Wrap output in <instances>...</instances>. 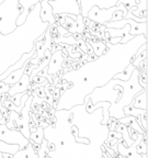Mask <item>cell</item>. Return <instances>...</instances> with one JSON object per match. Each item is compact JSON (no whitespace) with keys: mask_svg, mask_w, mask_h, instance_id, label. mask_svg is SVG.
Returning <instances> with one entry per match:
<instances>
[{"mask_svg":"<svg viewBox=\"0 0 148 158\" xmlns=\"http://www.w3.org/2000/svg\"><path fill=\"white\" fill-rule=\"evenodd\" d=\"M121 39L122 37H110V39L106 41L108 43H110V44H120V42H121Z\"/></svg>","mask_w":148,"mask_h":158,"instance_id":"83f0119b","label":"cell"},{"mask_svg":"<svg viewBox=\"0 0 148 158\" xmlns=\"http://www.w3.org/2000/svg\"><path fill=\"white\" fill-rule=\"evenodd\" d=\"M39 2V0H19V3L22 7V12L19 15V18L17 19V25L20 27V25L24 24V22L27 21V18L30 13V10L33 6H35L36 3Z\"/></svg>","mask_w":148,"mask_h":158,"instance_id":"4fadbf2b","label":"cell"},{"mask_svg":"<svg viewBox=\"0 0 148 158\" xmlns=\"http://www.w3.org/2000/svg\"><path fill=\"white\" fill-rule=\"evenodd\" d=\"M136 153L139 155H147V141L142 139L136 147Z\"/></svg>","mask_w":148,"mask_h":158,"instance_id":"44dd1931","label":"cell"},{"mask_svg":"<svg viewBox=\"0 0 148 158\" xmlns=\"http://www.w3.org/2000/svg\"><path fill=\"white\" fill-rule=\"evenodd\" d=\"M44 139V128L37 126L35 130L30 131V138L29 142L32 145H41Z\"/></svg>","mask_w":148,"mask_h":158,"instance_id":"e0dca14e","label":"cell"},{"mask_svg":"<svg viewBox=\"0 0 148 158\" xmlns=\"http://www.w3.org/2000/svg\"><path fill=\"white\" fill-rule=\"evenodd\" d=\"M134 69H135V67H134L133 65L130 63V64L126 66V68L124 69L123 72L114 75L112 79H115V80H121V81H127L128 79L131 78L132 74H133V72H134Z\"/></svg>","mask_w":148,"mask_h":158,"instance_id":"d6986e66","label":"cell"},{"mask_svg":"<svg viewBox=\"0 0 148 158\" xmlns=\"http://www.w3.org/2000/svg\"><path fill=\"white\" fill-rule=\"evenodd\" d=\"M32 101H33V96H30L27 98V102H25L24 106L20 112V123L18 125V130L20 133L22 134L27 139L30 138V116H31V108H32Z\"/></svg>","mask_w":148,"mask_h":158,"instance_id":"ba28073f","label":"cell"},{"mask_svg":"<svg viewBox=\"0 0 148 158\" xmlns=\"http://www.w3.org/2000/svg\"><path fill=\"white\" fill-rule=\"evenodd\" d=\"M124 17H125V15H124L123 11H121V10H117V11H115V12L113 13V15H112V19H111V21H110V22L120 21V20H122Z\"/></svg>","mask_w":148,"mask_h":158,"instance_id":"484cf974","label":"cell"},{"mask_svg":"<svg viewBox=\"0 0 148 158\" xmlns=\"http://www.w3.org/2000/svg\"><path fill=\"white\" fill-rule=\"evenodd\" d=\"M118 3H123L127 11H131V10L133 9L134 7H136V5H137V3H136V0H120L117 2V5Z\"/></svg>","mask_w":148,"mask_h":158,"instance_id":"603a6c76","label":"cell"},{"mask_svg":"<svg viewBox=\"0 0 148 158\" xmlns=\"http://www.w3.org/2000/svg\"><path fill=\"white\" fill-rule=\"evenodd\" d=\"M145 43V35H137L126 44L113 45L106 42L108 51L94 62H87L78 68L64 73L60 79L63 82H70L72 88L59 97L57 110H68L72 104H84V97L96 88L105 86L114 75L123 72L137 49Z\"/></svg>","mask_w":148,"mask_h":158,"instance_id":"6da1fadb","label":"cell"},{"mask_svg":"<svg viewBox=\"0 0 148 158\" xmlns=\"http://www.w3.org/2000/svg\"><path fill=\"white\" fill-rule=\"evenodd\" d=\"M87 43L91 45L92 49H93V54L96 55L97 57L102 56V55L108 51L106 43L104 42V41H90V40H88Z\"/></svg>","mask_w":148,"mask_h":158,"instance_id":"ac0fdd59","label":"cell"},{"mask_svg":"<svg viewBox=\"0 0 148 158\" xmlns=\"http://www.w3.org/2000/svg\"><path fill=\"white\" fill-rule=\"evenodd\" d=\"M41 3V11H39V18L42 22H46L49 25H53L56 23L55 17L53 15L52 7L48 5V0H39Z\"/></svg>","mask_w":148,"mask_h":158,"instance_id":"8fae6325","label":"cell"},{"mask_svg":"<svg viewBox=\"0 0 148 158\" xmlns=\"http://www.w3.org/2000/svg\"><path fill=\"white\" fill-rule=\"evenodd\" d=\"M2 118V114H1V112H0V120Z\"/></svg>","mask_w":148,"mask_h":158,"instance_id":"4dcf8cb0","label":"cell"},{"mask_svg":"<svg viewBox=\"0 0 148 158\" xmlns=\"http://www.w3.org/2000/svg\"><path fill=\"white\" fill-rule=\"evenodd\" d=\"M0 141L11 145H19L20 151L24 149L29 144V139L20 133L19 130H9L6 124H0Z\"/></svg>","mask_w":148,"mask_h":158,"instance_id":"52a82bcc","label":"cell"},{"mask_svg":"<svg viewBox=\"0 0 148 158\" xmlns=\"http://www.w3.org/2000/svg\"><path fill=\"white\" fill-rule=\"evenodd\" d=\"M3 1H5V0H0V5H1V3H2Z\"/></svg>","mask_w":148,"mask_h":158,"instance_id":"1f68e13d","label":"cell"},{"mask_svg":"<svg viewBox=\"0 0 148 158\" xmlns=\"http://www.w3.org/2000/svg\"><path fill=\"white\" fill-rule=\"evenodd\" d=\"M84 27H87V25H89L91 23V21H90L88 18H84Z\"/></svg>","mask_w":148,"mask_h":158,"instance_id":"f546056e","label":"cell"},{"mask_svg":"<svg viewBox=\"0 0 148 158\" xmlns=\"http://www.w3.org/2000/svg\"><path fill=\"white\" fill-rule=\"evenodd\" d=\"M121 10L123 11L124 15H127V10H126L125 6L123 3H118L115 7L109 8V9H99L98 7H93L87 15L88 18L91 22H94L96 24L99 25H105L108 22H110L112 19V15L115 11ZM124 19V18H123Z\"/></svg>","mask_w":148,"mask_h":158,"instance_id":"5b68a950","label":"cell"},{"mask_svg":"<svg viewBox=\"0 0 148 158\" xmlns=\"http://www.w3.org/2000/svg\"><path fill=\"white\" fill-rule=\"evenodd\" d=\"M133 106L141 110H147V88H145L142 92L134 97Z\"/></svg>","mask_w":148,"mask_h":158,"instance_id":"9a60e30c","label":"cell"},{"mask_svg":"<svg viewBox=\"0 0 148 158\" xmlns=\"http://www.w3.org/2000/svg\"><path fill=\"white\" fill-rule=\"evenodd\" d=\"M138 72H139L138 68L134 69L131 78L128 79L127 81L117 80V85L123 87V94L115 103L111 104L109 108V115L111 118H114L116 120L124 118L125 115L123 113V108L133 103L134 97L144 90V88H142L138 84Z\"/></svg>","mask_w":148,"mask_h":158,"instance_id":"3957f363","label":"cell"},{"mask_svg":"<svg viewBox=\"0 0 148 158\" xmlns=\"http://www.w3.org/2000/svg\"><path fill=\"white\" fill-rule=\"evenodd\" d=\"M29 62V60H27ZM25 63L24 65L22 66V68L18 69V70H14V72L10 73L9 76L7 77L6 79H3L2 81L5 82L6 85H9V86H13V85H15L18 81H19L20 79H21V77H22V75L25 73V70H27V64L29 63Z\"/></svg>","mask_w":148,"mask_h":158,"instance_id":"5bb4252c","label":"cell"},{"mask_svg":"<svg viewBox=\"0 0 148 158\" xmlns=\"http://www.w3.org/2000/svg\"><path fill=\"white\" fill-rule=\"evenodd\" d=\"M30 84H31V81H30V76L27 74H23L19 81L15 85H13V86H11V88H10L9 91H8V94H9L10 97H12L17 94L27 92L30 88Z\"/></svg>","mask_w":148,"mask_h":158,"instance_id":"7c38bea8","label":"cell"},{"mask_svg":"<svg viewBox=\"0 0 148 158\" xmlns=\"http://www.w3.org/2000/svg\"><path fill=\"white\" fill-rule=\"evenodd\" d=\"M10 88H11V86H9V85H6L3 81H0V94H7V92L9 91Z\"/></svg>","mask_w":148,"mask_h":158,"instance_id":"4316f807","label":"cell"},{"mask_svg":"<svg viewBox=\"0 0 148 158\" xmlns=\"http://www.w3.org/2000/svg\"><path fill=\"white\" fill-rule=\"evenodd\" d=\"M139 120H141V123H139V126L143 128V131L147 133V112H145L144 114H142L139 116Z\"/></svg>","mask_w":148,"mask_h":158,"instance_id":"cb8c5ba5","label":"cell"},{"mask_svg":"<svg viewBox=\"0 0 148 158\" xmlns=\"http://www.w3.org/2000/svg\"><path fill=\"white\" fill-rule=\"evenodd\" d=\"M22 12L19 0H5L0 5V33L8 35L18 27L17 19Z\"/></svg>","mask_w":148,"mask_h":158,"instance_id":"277c9868","label":"cell"},{"mask_svg":"<svg viewBox=\"0 0 148 158\" xmlns=\"http://www.w3.org/2000/svg\"><path fill=\"white\" fill-rule=\"evenodd\" d=\"M120 0H80L79 6L82 18H87V15L93 7H98L99 9H109L115 7Z\"/></svg>","mask_w":148,"mask_h":158,"instance_id":"9c48e42d","label":"cell"},{"mask_svg":"<svg viewBox=\"0 0 148 158\" xmlns=\"http://www.w3.org/2000/svg\"><path fill=\"white\" fill-rule=\"evenodd\" d=\"M41 3H36L30 10L24 24L20 25L8 35L0 33V76L9 67L13 66L23 54L34 48V43L49 27L39 18Z\"/></svg>","mask_w":148,"mask_h":158,"instance_id":"7a4b0ae2","label":"cell"},{"mask_svg":"<svg viewBox=\"0 0 148 158\" xmlns=\"http://www.w3.org/2000/svg\"><path fill=\"white\" fill-rule=\"evenodd\" d=\"M48 5L52 7L53 15H79L81 10L77 0H48Z\"/></svg>","mask_w":148,"mask_h":158,"instance_id":"8992f818","label":"cell"},{"mask_svg":"<svg viewBox=\"0 0 148 158\" xmlns=\"http://www.w3.org/2000/svg\"><path fill=\"white\" fill-rule=\"evenodd\" d=\"M97 58H98V57H97L94 54H90V57H89V55H88V59H87V62H94Z\"/></svg>","mask_w":148,"mask_h":158,"instance_id":"f1b7e54d","label":"cell"},{"mask_svg":"<svg viewBox=\"0 0 148 158\" xmlns=\"http://www.w3.org/2000/svg\"><path fill=\"white\" fill-rule=\"evenodd\" d=\"M116 124H117V120H116V118H111V116H110V118H109L108 123H106V126H108V130H109V131H110V132L115 131Z\"/></svg>","mask_w":148,"mask_h":158,"instance_id":"d4e9b609","label":"cell"},{"mask_svg":"<svg viewBox=\"0 0 148 158\" xmlns=\"http://www.w3.org/2000/svg\"><path fill=\"white\" fill-rule=\"evenodd\" d=\"M65 59L66 58H65L64 54H63V49L52 53V57H51V60H49L48 66H47V74L49 76L55 77L58 73L62 72L63 64H64Z\"/></svg>","mask_w":148,"mask_h":158,"instance_id":"30bf717a","label":"cell"},{"mask_svg":"<svg viewBox=\"0 0 148 158\" xmlns=\"http://www.w3.org/2000/svg\"><path fill=\"white\" fill-rule=\"evenodd\" d=\"M145 112H147V110H141V109H136L133 106V104H130V106H126L123 108V113L125 116H134V118H137V116L142 115Z\"/></svg>","mask_w":148,"mask_h":158,"instance_id":"ffe728a7","label":"cell"},{"mask_svg":"<svg viewBox=\"0 0 148 158\" xmlns=\"http://www.w3.org/2000/svg\"><path fill=\"white\" fill-rule=\"evenodd\" d=\"M0 158H3L1 156V153H0ZM13 158H39V156H37V153H35L32 144L29 142L27 147L24 149H21V151L17 152L13 155Z\"/></svg>","mask_w":148,"mask_h":158,"instance_id":"2e32d148","label":"cell"},{"mask_svg":"<svg viewBox=\"0 0 148 158\" xmlns=\"http://www.w3.org/2000/svg\"><path fill=\"white\" fill-rule=\"evenodd\" d=\"M146 58H147V49H146V51H144V52L142 53V54L138 55V56L136 57L135 59H134V60L131 63V64L133 65V66L135 67V68H138L139 64H141V63L143 62L144 59H146Z\"/></svg>","mask_w":148,"mask_h":158,"instance_id":"7402d4cb","label":"cell"}]
</instances>
